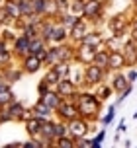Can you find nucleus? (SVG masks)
Returning <instances> with one entry per match:
<instances>
[{
    "mask_svg": "<svg viewBox=\"0 0 137 148\" xmlns=\"http://www.w3.org/2000/svg\"><path fill=\"white\" fill-rule=\"evenodd\" d=\"M43 103L49 105V107H55V105H59V101H57V96H55V94H47L45 99H43Z\"/></svg>",
    "mask_w": 137,
    "mask_h": 148,
    "instance_id": "2",
    "label": "nucleus"
},
{
    "mask_svg": "<svg viewBox=\"0 0 137 148\" xmlns=\"http://www.w3.org/2000/svg\"><path fill=\"white\" fill-rule=\"evenodd\" d=\"M55 134L63 136V134H65V129H63V127H55Z\"/></svg>",
    "mask_w": 137,
    "mask_h": 148,
    "instance_id": "13",
    "label": "nucleus"
},
{
    "mask_svg": "<svg viewBox=\"0 0 137 148\" xmlns=\"http://www.w3.org/2000/svg\"><path fill=\"white\" fill-rule=\"evenodd\" d=\"M80 109H82V113L90 115V113H94V111L98 109V103H96V99H92V97H82Z\"/></svg>",
    "mask_w": 137,
    "mask_h": 148,
    "instance_id": "1",
    "label": "nucleus"
},
{
    "mask_svg": "<svg viewBox=\"0 0 137 148\" xmlns=\"http://www.w3.org/2000/svg\"><path fill=\"white\" fill-rule=\"evenodd\" d=\"M84 45H96L98 43V35H88L86 39H82Z\"/></svg>",
    "mask_w": 137,
    "mask_h": 148,
    "instance_id": "8",
    "label": "nucleus"
},
{
    "mask_svg": "<svg viewBox=\"0 0 137 148\" xmlns=\"http://www.w3.org/2000/svg\"><path fill=\"white\" fill-rule=\"evenodd\" d=\"M39 127H43V125H41L39 121H33V123H30V125H28V129H30L31 133H37V129H39Z\"/></svg>",
    "mask_w": 137,
    "mask_h": 148,
    "instance_id": "10",
    "label": "nucleus"
},
{
    "mask_svg": "<svg viewBox=\"0 0 137 148\" xmlns=\"http://www.w3.org/2000/svg\"><path fill=\"white\" fill-rule=\"evenodd\" d=\"M122 62H123V59L120 55H112V57H110V64H112V66H120Z\"/></svg>",
    "mask_w": 137,
    "mask_h": 148,
    "instance_id": "7",
    "label": "nucleus"
},
{
    "mask_svg": "<svg viewBox=\"0 0 137 148\" xmlns=\"http://www.w3.org/2000/svg\"><path fill=\"white\" fill-rule=\"evenodd\" d=\"M61 146H73V144H71V140H65V138H63V140H61Z\"/></svg>",
    "mask_w": 137,
    "mask_h": 148,
    "instance_id": "15",
    "label": "nucleus"
},
{
    "mask_svg": "<svg viewBox=\"0 0 137 148\" xmlns=\"http://www.w3.org/2000/svg\"><path fill=\"white\" fill-rule=\"evenodd\" d=\"M100 62V64H104V62H106V57H104V55H98V59H96Z\"/></svg>",
    "mask_w": 137,
    "mask_h": 148,
    "instance_id": "14",
    "label": "nucleus"
},
{
    "mask_svg": "<svg viewBox=\"0 0 137 148\" xmlns=\"http://www.w3.org/2000/svg\"><path fill=\"white\" fill-rule=\"evenodd\" d=\"M84 129H86V127H84L82 123H73V133L75 134H84Z\"/></svg>",
    "mask_w": 137,
    "mask_h": 148,
    "instance_id": "6",
    "label": "nucleus"
},
{
    "mask_svg": "<svg viewBox=\"0 0 137 148\" xmlns=\"http://www.w3.org/2000/svg\"><path fill=\"white\" fill-rule=\"evenodd\" d=\"M123 86H125V80H123V78H118V80H116V84H114L116 90H122Z\"/></svg>",
    "mask_w": 137,
    "mask_h": 148,
    "instance_id": "11",
    "label": "nucleus"
},
{
    "mask_svg": "<svg viewBox=\"0 0 137 148\" xmlns=\"http://www.w3.org/2000/svg\"><path fill=\"white\" fill-rule=\"evenodd\" d=\"M84 12H86L88 16H94L96 12H98V2H90V4H86Z\"/></svg>",
    "mask_w": 137,
    "mask_h": 148,
    "instance_id": "5",
    "label": "nucleus"
},
{
    "mask_svg": "<svg viewBox=\"0 0 137 148\" xmlns=\"http://www.w3.org/2000/svg\"><path fill=\"white\" fill-rule=\"evenodd\" d=\"M88 78H90V80H98V78H100V70H98V66H96V68H90V72H88Z\"/></svg>",
    "mask_w": 137,
    "mask_h": 148,
    "instance_id": "9",
    "label": "nucleus"
},
{
    "mask_svg": "<svg viewBox=\"0 0 137 148\" xmlns=\"http://www.w3.org/2000/svg\"><path fill=\"white\" fill-rule=\"evenodd\" d=\"M39 66V59L35 57V59H28V62H26V68L30 70V72H33V70H37Z\"/></svg>",
    "mask_w": 137,
    "mask_h": 148,
    "instance_id": "3",
    "label": "nucleus"
},
{
    "mask_svg": "<svg viewBox=\"0 0 137 148\" xmlns=\"http://www.w3.org/2000/svg\"><path fill=\"white\" fill-rule=\"evenodd\" d=\"M63 35H65V31H63V29H55V33H53L55 39H63Z\"/></svg>",
    "mask_w": 137,
    "mask_h": 148,
    "instance_id": "12",
    "label": "nucleus"
},
{
    "mask_svg": "<svg viewBox=\"0 0 137 148\" xmlns=\"http://www.w3.org/2000/svg\"><path fill=\"white\" fill-rule=\"evenodd\" d=\"M6 90H8V88L4 86V84H0V92H6Z\"/></svg>",
    "mask_w": 137,
    "mask_h": 148,
    "instance_id": "16",
    "label": "nucleus"
},
{
    "mask_svg": "<svg viewBox=\"0 0 137 148\" xmlns=\"http://www.w3.org/2000/svg\"><path fill=\"white\" fill-rule=\"evenodd\" d=\"M59 107H61V113L65 115V117H75L76 115V111L73 109L71 105H59Z\"/></svg>",
    "mask_w": 137,
    "mask_h": 148,
    "instance_id": "4",
    "label": "nucleus"
}]
</instances>
